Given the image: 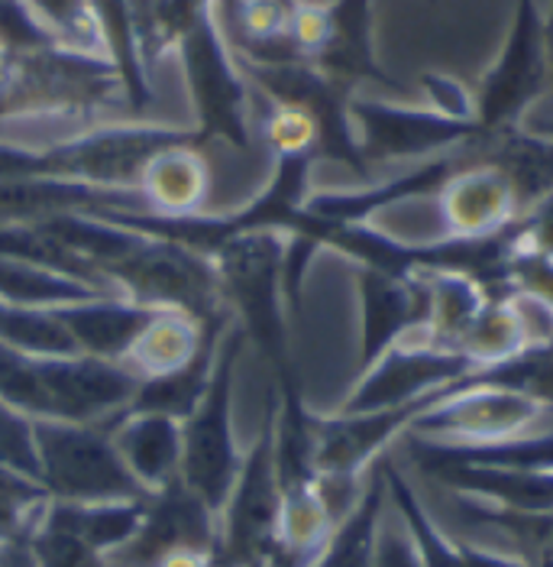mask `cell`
Masks as SVG:
<instances>
[{
  "mask_svg": "<svg viewBox=\"0 0 553 567\" xmlns=\"http://www.w3.org/2000/svg\"><path fill=\"white\" fill-rule=\"evenodd\" d=\"M185 140H201V133L156 121H111L55 143L0 140V178H59L136 188L143 163L156 150Z\"/></svg>",
  "mask_w": 553,
  "mask_h": 567,
  "instance_id": "6da1fadb",
  "label": "cell"
},
{
  "mask_svg": "<svg viewBox=\"0 0 553 567\" xmlns=\"http://www.w3.org/2000/svg\"><path fill=\"white\" fill-rule=\"evenodd\" d=\"M247 344V331L233 318L213 350V367L201 402L181 419V486L198 496L213 516L227 506L240 477L247 447L237 435V370Z\"/></svg>",
  "mask_w": 553,
  "mask_h": 567,
  "instance_id": "7a4b0ae2",
  "label": "cell"
},
{
  "mask_svg": "<svg viewBox=\"0 0 553 567\" xmlns=\"http://www.w3.org/2000/svg\"><path fill=\"white\" fill-rule=\"evenodd\" d=\"M111 282L124 299L143 308H178L208 324L233 318L213 272L211 254L171 237L146 234L111 269Z\"/></svg>",
  "mask_w": 553,
  "mask_h": 567,
  "instance_id": "3957f363",
  "label": "cell"
},
{
  "mask_svg": "<svg viewBox=\"0 0 553 567\" xmlns=\"http://www.w3.org/2000/svg\"><path fill=\"white\" fill-rule=\"evenodd\" d=\"M40 486L59 503H117L146 499L149 493L133 481L111 432L101 425L36 419Z\"/></svg>",
  "mask_w": 553,
  "mask_h": 567,
  "instance_id": "277c9868",
  "label": "cell"
},
{
  "mask_svg": "<svg viewBox=\"0 0 553 567\" xmlns=\"http://www.w3.org/2000/svg\"><path fill=\"white\" fill-rule=\"evenodd\" d=\"M551 87L544 10L538 0H518L509 40L476 91V124L486 133L514 131Z\"/></svg>",
  "mask_w": 553,
  "mask_h": 567,
  "instance_id": "5b68a950",
  "label": "cell"
},
{
  "mask_svg": "<svg viewBox=\"0 0 553 567\" xmlns=\"http://www.w3.org/2000/svg\"><path fill=\"white\" fill-rule=\"evenodd\" d=\"M185 82L195 97L201 140H223L227 146L253 150V91L243 79L213 13L178 45Z\"/></svg>",
  "mask_w": 553,
  "mask_h": 567,
  "instance_id": "8992f818",
  "label": "cell"
},
{
  "mask_svg": "<svg viewBox=\"0 0 553 567\" xmlns=\"http://www.w3.org/2000/svg\"><path fill=\"white\" fill-rule=\"evenodd\" d=\"M279 402L262 419V429L247 447L240 477L227 506L217 516V558L227 567H250L279 542V513H282V483L275 471V429Z\"/></svg>",
  "mask_w": 553,
  "mask_h": 567,
  "instance_id": "52a82bcc",
  "label": "cell"
},
{
  "mask_svg": "<svg viewBox=\"0 0 553 567\" xmlns=\"http://www.w3.org/2000/svg\"><path fill=\"white\" fill-rule=\"evenodd\" d=\"M349 117L366 166L398 159H434L486 140L476 121H450L430 107L392 104L383 97H349Z\"/></svg>",
  "mask_w": 553,
  "mask_h": 567,
  "instance_id": "ba28073f",
  "label": "cell"
},
{
  "mask_svg": "<svg viewBox=\"0 0 553 567\" xmlns=\"http://www.w3.org/2000/svg\"><path fill=\"white\" fill-rule=\"evenodd\" d=\"M467 373H472V363L460 350L437 348L421 338V331H415L359 373L356 386L346 393L337 412L366 415L415 405L460 383Z\"/></svg>",
  "mask_w": 553,
  "mask_h": 567,
  "instance_id": "9c48e42d",
  "label": "cell"
},
{
  "mask_svg": "<svg viewBox=\"0 0 553 567\" xmlns=\"http://www.w3.org/2000/svg\"><path fill=\"white\" fill-rule=\"evenodd\" d=\"M36 367L49 399V419L62 422L107 429L133 409L143 386L121 360H101L87 353L36 357Z\"/></svg>",
  "mask_w": 553,
  "mask_h": 567,
  "instance_id": "30bf717a",
  "label": "cell"
},
{
  "mask_svg": "<svg viewBox=\"0 0 553 567\" xmlns=\"http://www.w3.org/2000/svg\"><path fill=\"white\" fill-rule=\"evenodd\" d=\"M544 415L547 409L524 395L495 386H469L463 377L411 422L408 435L430 441H499L544 432Z\"/></svg>",
  "mask_w": 553,
  "mask_h": 567,
  "instance_id": "8fae6325",
  "label": "cell"
},
{
  "mask_svg": "<svg viewBox=\"0 0 553 567\" xmlns=\"http://www.w3.org/2000/svg\"><path fill=\"white\" fill-rule=\"evenodd\" d=\"M136 192L156 220L213 218L211 156L198 146V140L169 143L143 163Z\"/></svg>",
  "mask_w": 553,
  "mask_h": 567,
  "instance_id": "7c38bea8",
  "label": "cell"
},
{
  "mask_svg": "<svg viewBox=\"0 0 553 567\" xmlns=\"http://www.w3.org/2000/svg\"><path fill=\"white\" fill-rule=\"evenodd\" d=\"M359 308H363V341L359 367L366 370L385 350L421 331L427 321L425 272L388 276L379 269L359 266Z\"/></svg>",
  "mask_w": 553,
  "mask_h": 567,
  "instance_id": "4fadbf2b",
  "label": "cell"
},
{
  "mask_svg": "<svg viewBox=\"0 0 553 567\" xmlns=\"http://www.w3.org/2000/svg\"><path fill=\"white\" fill-rule=\"evenodd\" d=\"M227 321H233V318L208 324L178 308H153L149 318L143 321V328L136 331V338L129 341L121 363L139 383L175 377L205 357V350L211 348L208 341L217 338V331Z\"/></svg>",
  "mask_w": 553,
  "mask_h": 567,
  "instance_id": "5bb4252c",
  "label": "cell"
},
{
  "mask_svg": "<svg viewBox=\"0 0 553 567\" xmlns=\"http://www.w3.org/2000/svg\"><path fill=\"white\" fill-rule=\"evenodd\" d=\"M463 163L453 153L434 156L427 163H418L415 169L401 175H392L385 182H366L349 192H317L307 195L301 212L327 224H369L379 212H388L392 205L421 198V195H437L444 182L457 173Z\"/></svg>",
  "mask_w": 553,
  "mask_h": 567,
  "instance_id": "9a60e30c",
  "label": "cell"
},
{
  "mask_svg": "<svg viewBox=\"0 0 553 567\" xmlns=\"http://www.w3.org/2000/svg\"><path fill=\"white\" fill-rule=\"evenodd\" d=\"M440 237H486L518 218V205L505 175L492 163H463L437 192Z\"/></svg>",
  "mask_w": 553,
  "mask_h": 567,
  "instance_id": "2e32d148",
  "label": "cell"
},
{
  "mask_svg": "<svg viewBox=\"0 0 553 567\" xmlns=\"http://www.w3.org/2000/svg\"><path fill=\"white\" fill-rule=\"evenodd\" d=\"M327 17H331L327 43L307 65H314L346 91L373 82L401 94L405 87L385 75L373 49V0H331Z\"/></svg>",
  "mask_w": 553,
  "mask_h": 567,
  "instance_id": "e0dca14e",
  "label": "cell"
},
{
  "mask_svg": "<svg viewBox=\"0 0 553 567\" xmlns=\"http://www.w3.org/2000/svg\"><path fill=\"white\" fill-rule=\"evenodd\" d=\"M111 441L133 481L149 496L166 489L181 474V422L166 412L129 409L107 425Z\"/></svg>",
  "mask_w": 553,
  "mask_h": 567,
  "instance_id": "ac0fdd59",
  "label": "cell"
},
{
  "mask_svg": "<svg viewBox=\"0 0 553 567\" xmlns=\"http://www.w3.org/2000/svg\"><path fill=\"white\" fill-rule=\"evenodd\" d=\"M149 311L153 308L136 306L124 296H101V299L55 308L79 353L101 360H121L136 331L143 328V321L149 318Z\"/></svg>",
  "mask_w": 553,
  "mask_h": 567,
  "instance_id": "d6986e66",
  "label": "cell"
},
{
  "mask_svg": "<svg viewBox=\"0 0 553 567\" xmlns=\"http://www.w3.org/2000/svg\"><path fill=\"white\" fill-rule=\"evenodd\" d=\"M146 499H117V503H59L49 499L43 516L49 523L69 528L72 535H79L85 545L94 551H101L104 558H111L114 551H121L133 535L139 532V525L146 519Z\"/></svg>",
  "mask_w": 553,
  "mask_h": 567,
  "instance_id": "ffe728a7",
  "label": "cell"
},
{
  "mask_svg": "<svg viewBox=\"0 0 553 567\" xmlns=\"http://www.w3.org/2000/svg\"><path fill=\"white\" fill-rule=\"evenodd\" d=\"M385 474L383 457L369 467L366 486L359 503L349 509V516L337 523L331 532L327 545L321 548V555L314 558L311 567H373V551H376V528L383 519L385 509Z\"/></svg>",
  "mask_w": 553,
  "mask_h": 567,
  "instance_id": "44dd1931",
  "label": "cell"
},
{
  "mask_svg": "<svg viewBox=\"0 0 553 567\" xmlns=\"http://www.w3.org/2000/svg\"><path fill=\"white\" fill-rule=\"evenodd\" d=\"M101 296H114V292H104L85 279H75L69 272L49 269L40 262L0 257V302L7 306L65 308Z\"/></svg>",
  "mask_w": 553,
  "mask_h": 567,
  "instance_id": "7402d4cb",
  "label": "cell"
},
{
  "mask_svg": "<svg viewBox=\"0 0 553 567\" xmlns=\"http://www.w3.org/2000/svg\"><path fill=\"white\" fill-rule=\"evenodd\" d=\"M427 321L421 338L437 348L457 350L472 318L486 306V289L457 272H425Z\"/></svg>",
  "mask_w": 553,
  "mask_h": 567,
  "instance_id": "603a6c76",
  "label": "cell"
},
{
  "mask_svg": "<svg viewBox=\"0 0 553 567\" xmlns=\"http://www.w3.org/2000/svg\"><path fill=\"white\" fill-rule=\"evenodd\" d=\"M528 348V338H524V328H521V318L511 306V296L505 299H489L486 296V306L479 308V315L472 318V324L467 328V334L460 338V353L467 357L476 367H492L499 360H509L518 350Z\"/></svg>",
  "mask_w": 553,
  "mask_h": 567,
  "instance_id": "cb8c5ba5",
  "label": "cell"
},
{
  "mask_svg": "<svg viewBox=\"0 0 553 567\" xmlns=\"http://www.w3.org/2000/svg\"><path fill=\"white\" fill-rule=\"evenodd\" d=\"M0 341L30 357L79 353L55 308H20L0 302Z\"/></svg>",
  "mask_w": 553,
  "mask_h": 567,
  "instance_id": "d4e9b609",
  "label": "cell"
},
{
  "mask_svg": "<svg viewBox=\"0 0 553 567\" xmlns=\"http://www.w3.org/2000/svg\"><path fill=\"white\" fill-rule=\"evenodd\" d=\"M255 136L275 159H301V156L317 159L321 153V133L314 117L295 104H279L265 97V111L255 121Z\"/></svg>",
  "mask_w": 553,
  "mask_h": 567,
  "instance_id": "484cf974",
  "label": "cell"
},
{
  "mask_svg": "<svg viewBox=\"0 0 553 567\" xmlns=\"http://www.w3.org/2000/svg\"><path fill=\"white\" fill-rule=\"evenodd\" d=\"M0 402L27 412L30 419H49V399L36 357L0 341Z\"/></svg>",
  "mask_w": 553,
  "mask_h": 567,
  "instance_id": "4316f807",
  "label": "cell"
},
{
  "mask_svg": "<svg viewBox=\"0 0 553 567\" xmlns=\"http://www.w3.org/2000/svg\"><path fill=\"white\" fill-rule=\"evenodd\" d=\"M43 509H40V519L27 532V545L36 567H107V558L101 551H94L69 528L49 523Z\"/></svg>",
  "mask_w": 553,
  "mask_h": 567,
  "instance_id": "83f0119b",
  "label": "cell"
},
{
  "mask_svg": "<svg viewBox=\"0 0 553 567\" xmlns=\"http://www.w3.org/2000/svg\"><path fill=\"white\" fill-rule=\"evenodd\" d=\"M36 419L0 402V471L40 483V457H36Z\"/></svg>",
  "mask_w": 553,
  "mask_h": 567,
  "instance_id": "f1b7e54d",
  "label": "cell"
},
{
  "mask_svg": "<svg viewBox=\"0 0 553 567\" xmlns=\"http://www.w3.org/2000/svg\"><path fill=\"white\" fill-rule=\"evenodd\" d=\"M0 40L17 55L55 49V40L45 33L43 23L33 17L27 0H0Z\"/></svg>",
  "mask_w": 553,
  "mask_h": 567,
  "instance_id": "f546056e",
  "label": "cell"
},
{
  "mask_svg": "<svg viewBox=\"0 0 553 567\" xmlns=\"http://www.w3.org/2000/svg\"><path fill=\"white\" fill-rule=\"evenodd\" d=\"M373 567H425L421 561V551L408 532L405 519L383 509V519L376 528V551H373Z\"/></svg>",
  "mask_w": 553,
  "mask_h": 567,
  "instance_id": "4dcf8cb0",
  "label": "cell"
},
{
  "mask_svg": "<svg viewBox=\"0 0 553 567\" xmlns=\"http://www.w3.org/2000/svg\"><path fill=\"white\" fill-rule=\"evenodd\" d=\"M421 91L430 101V111L450 121H476V94L460 79L444 72H421Z\"/></svg>",
  "mask_w": 553,
  "mask_h": 567,
  "instance_id": "1f68e13d",
  "label": "cell"
},
{
  "mask_svg": "<svg viewBox=\"0 0 553 567\" xmlns=\"http://www.w3.org/2000/svg\"><path fill=\"white\" fill-rule=\"evenodd\" d=\"M521 230H524V250L534 257L553 260V192L534 202L528 212L518 215Z\"/></svg>",
  "mask_w": 553,
  "mask_h": 567,
  "instance_id": "d6a6232c",
  "label": "cell"
},
{
  "mask_svg": "<svg viewBox=\"0 0 553 567\" xmlns=\"http://www.w3.org/2000/svg\"><path fill=\"white\" fill-rule=\"evenodd\" d=\"M460 548V561L463 567H531L528 561L495 551V548H482V545H457Z\"/></svg>",
  "mask_w": 553,
  "mask_h": 567,
  "instance_id": "836d02e7",
  "label": "cell"
},
{
  "mask_svg": "<svg viewBox=\"0 0 553 567\" xmlns=\"http://www.w3.org/2000/svg\"><path fill=\"white\" fill-rule=\"evenodd\" d=\"M521 131L534 133V136H541V140H547L553 146V87L521 117V124H518Z\"/></svg>",
  "mask_w": 553,
  "mask_h": 567,
  "instance_id": "e575fe53",
  "label": "cell"
},
{
  "mask_svg": "<svg viewBox=\"0 0 553 567\" xmlns=\"http://www.w3.org/2000/svg\"><path fill=\"white\" fill-rule=\"evenodd\" d=\"M223 561L217 558V551L211 548H178L169 551L156 567H220Z\"/></svg>",
  "mask_w": 553,
  "mask_h": 567,
  "instance_id": "d590c367",
  "label": "cell"
},
{
  "mask_svg": "<svg viewBox=\"0 0 553 567\" xmlns=\"http://www.w3.org/2000/svg\"><path fill=\"white\" fill-rule=\"evenodd\" d=\"M13 65H17V52H10L7 43L0 40V97H3V91H7L10 79H13Z\"/></svg>",
  "mask_w": 553,
  "mask_h": 567,
  "instance_id": "8d00e7d4",
  "label": "cell"
},
{
  "mask_svg": "<svg viewBox=\"0 0 553 567\" xmlns=\"http://www.w3.org/2000/svg\"><path fill=\"white\" fill-rule=\"evenodd\" d=\"M544 37H547V62H551V82H553V0L544 13Z\"/></svg>",
  "mask_w": 553,
  "mask_h": 567,
  "instance_id": "74e56055",
  "label": "cell"
},
{
  "mask_svg": "<svg viewBox=\"0 0 553 567\" xmlns=\"http://www.w3.org/2000/svg\"><path fill=\"white\" fill-rule=\"evenodd\" d=\"M534 567H553V558H538V565Z\"/></svg>",
  "mask_w": 553,
  "mask_h": 567,
  "instance_id": "f35d334b",
  "label": "cell"
},
{
  "mask_svg": "<svg viewBox=\"0 0 553 567\" xmlns=\"http://www.w3.org/2000/svg\"><path fill=\"white\" fill-rule=\"evenodd\" d=\"M220 567H227V565H220Z\"/></svg>",
  "mask_w": 553,
  "mask_h": 567,
  "instance_id": "ab89813d",
  "label": "cell"
}]
</instances>
